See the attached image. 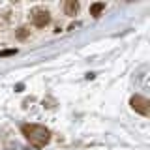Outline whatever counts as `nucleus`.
Masks as SVG:
<instances>
[{"label": "nucleus", "mask_w": 150, "mask_h": 150, "mask_svg": "<svg viewBox=\"0 0 150 150\" xmlns=\"http://www.w3.org/2000/svg\"><path fill=\"white\" fill-rule=\"evenodd\" d=\"M77 9H79V4L75 2V0H68V2H66V13H68V15H75Z\"/></svg>", "instance_id": "20e7f679"}, {"label": "nucleus", "mask_w": 150, "mask_h": 150, "mask_svg": "<svg viewBox=\"0 0 150 150\" xmlns=\"http://www.w3.org/2000/svg\"><path fill=\"white\" fill-rule=\"evenodd\" d=\"M131 107H133V111H137L139 115H143V116H146L148 115V111H150V107H148V100L146 98H143V96H133L131 98Z\"/></svg>", "instance_id": "7ed1b4c3"}, {"label": "nucleus", "mask_w": 150, "mask_h": 150, "mask_svg": "<svg viewBox=\"0 0 150 150\" xmlns=\"http://www.w3.org/2000/svg\"><path fill=\"white\" fill-rule=\"evenodd\" d=\"M13 53H15V51H13V49H9V51H2L0 54H2V56H9V54H13Z\"/></svg>", "instance_id": "0eeeda50"}, {"label": "nucleus", "mask_w": 150, "mask_h": 150, "mask_svg": "<svg viewBox=\"0 0 150 150\" xmlns=\"http://www.w3.org/2000/svg\"><path fill=\"white\" fill-rule=\"evenodd\" d=\"M21 131L25 135V139L36 148H43L51 141V131L45 126H40V124H23Z\"/></svg>", "instance_id": "f257e3e1"}, {"label": "nucleus", "mask_w": 150, "mask_h": 150, "mask_svg": "<svg viewBox=\"0 0 150 150\" xmlns=\"http://www.w3.org/2000/svg\"><path fill=\"white\" fill-rule=\"evenodd\" d=\"M26 36H28V28H21V30L17 32V38H21V40H25Z\"/></svg>", "instance_id": "423d86ee"}, {"label": "nucleus", "mask_w": 150, "mask_h": 150, "mask_svg": "<svg viewBox=\"0 0 150 150\" xmlns=\"http://www.w3.org/2000/svg\"><path fill=\"white\" fill-rule=\"evenodd\" d=\"M49 21H51V15H49V11L43 8H36L34 11H32V23L38 26V28H43L49 25Z\"/></svg>", "instance_id": "f03ea898"}, {"label": "nucleus", "mask_w": 150, "mask_h": 150, "mask_svg": "<svg viewBox=\"0 0 150 150\" xmlns=\"http://www.w3.org/2000/svg\"><path fill=\"white\" fill-rule=\"evenodd\" d=\"M103 9H105V4H103V2H96V4H92V6H90V15L98 17Z\"/></svg>", "instance_id": "39448f33"}]
</instances>
